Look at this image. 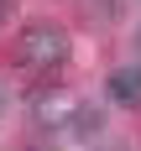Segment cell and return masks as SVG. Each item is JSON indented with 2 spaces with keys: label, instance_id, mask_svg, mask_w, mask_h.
Wrapping results in <instances>:
<instances>
[{
  "label": "cell",
  "instance_id": "cell-1",
  "mask_svg": "<svg viewBox=\"0 0 141 151\" xmlns=\"http://www.w3.org/2000/svg\"><path fill=\"white\" fill-rule=\"evenodd\" d=\"M16 63L31 73H52L68 63V31L58 21H26L16 31Z\"/></svg>",
  "mask_w": 141,
  "mask_h": 151
},
{
  "label": "cell",
  "instance_id": "cell-2",
  "mask_svg": "<svg viewBox=\"0 0 141 151\" xmlns=\"http://www.w3.org/2000/svg\"><path fill=\"white\" fill-rule=\"evenodd\" d=\"M78 99L68 89H37L31 94V115H37V125H73V115H78Z\"/></svg>",
  "mask_w": 141,
  "mask_h": 151
},
{
  "label": "cell",
  "instance_id": "cell-3",
  "mask_svg": "<svg viewBox=\"0 0 141 151\" xmlns=\"http://www.w3.org/2000/svg\"><path fill=\"white\" fill-rule=\"evenodd\" d=\"M105 94L115 99V104H125V109H141V63L115 68V73L105 78Z\"/></svg>",
  "mask_w": 141,
  "mask_h": 151
},
{
  "label": "cell",
  "instance_id": "cell-4",
  "mask_svg": "<svg viewBox=\"0 0 141 151\" xmlns=\"http://www.w3.org/2000/svg\"><path fill=\"white\" fill-rule=\"evenodd\" d=\"M16 16V0H0V21H11Z\"/></svg>",
  "mask_w": 141,
  "mask_h": 151
},
{
  "label": "cell",
  "instance_id": "cell-5",
  "mask_svg": "<svg viewBox=\"0 0 141 151\" xmlns=\"http://www.w3.org/2000/svg\"><path fill=\"white\" fill-rule=\"evenodd\" d=\"M5 109H11V89L0 83V115H5Z\"/></svg>",
  "mask_w": 141,
  "mask_h": 151
},
{
  "label": "cell",
  "instance_id": "cell-6",
  "mask_svg": "<svg viewBox=\"0 0 141 151\" xmlns=\"http://www.w3.org/2000/svg\"><path fill=\"white\" fill-rule=\"evenodd\" d=\"M136 52H141V31H136Z\"/></svg>",
  "mask_w": 141,
  "mask_h": 151
}]
</instances>
